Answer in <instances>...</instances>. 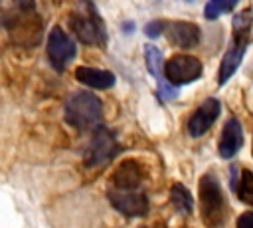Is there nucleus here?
Returning <instances> with one entry per match:
<instances>
[{"label": "nucleus", "instance_id": "1", "mask_svg": "<svg viewBox=\"0 0 253 228\" xmlns=\"http://www.w3.org/2000/svg\"><path fill=\"white\" fill-rule=\"evenodd\" d=\"M67 24L81 44H87V46L107 44V28L93 2L81 0L79 4H75V8L69 12Z\"/></svg>", "mask_w": 253, "mask_h": 228}, {"label": "nucleus", "instance_id": "2", "mask_svg": "<svg viewBox=\"0 0 253 228\" xmlns=\"http://www.w3.org/2000/svg\"><path fill=\"white\" fill-rule=\"evenodd\" d=\"M65 121L79 129H97L103 117V105L101 99L91 91H75L65 101Z\"/></svg>", "mask_w": 253, "mask_h": 228}, {"label": "nucleus", "instance_id": "3", "mask_svg": "<svg viewBox=\"0 0 253 228\" xmlns=\"http://www.w3.org/2000/svg\"><path fill=\"white\" fill-rule=\"evenodd\" d=\"M200 204H202V218L210 226H219L227 218V202L225 194L215 180L213 174H204L200 178Z\"/></svg>", "mask_w": 253, "mask_h": 228}, {"label": "nucleus", "instance_id": "4", "mask_svg": "<svg viewBox=\"0 0 253 228\" xmlns=\"http://www.w3.org/2000/svg\"><path fill=\"white\" fill-rule=\"evenodd\" d=\"M121 153V145L117 141V137L105 129V127H97L93 131V137L85 149V167L93 169V167H103L107 163H111L117 155Z\"/></svg>", "mask_w": 253, "mask_h": 228}, {"label": "nucleus", "instance_id": "5", "mask_svg": "<svg viewBox=\"0 0 253 228\" xmlns=\"http://www.w3.org/2000/svg\"><path fill=\"white\" fill-rule=\"evenodd\" d=\"M109 202L111 206L121 212L123 216H146L148 214V198L144 192L136 188H109Z\"/></svg>", "mask_w": 253, "mask_h": 228}, {"label": "nucleus", "instance_id": "6", "mask_svg": "<svg viewBox=\"0 0 253 228\" xmlns=\"http://www.w3.org/2000/svg\"><path fill=\"white\" fill-rule=\"evenodd\" d=\"M77 54V48H75V42L59 28H51L49 36H47V59L51 63V67L55 71H63L65 65L75 57Z\"/></svg>", "mask_w": 253, "mask_h": 228}, {"label": "nucleus", "instance_id": "7", "mask_svg": "<svg viewBox=\"0 0 253 228\" xmlns=\"http://www.w3.org/2000/svg\"><path fill=\"white\" fill-rule=\"evenodd\" d=\"M202 75V61L194 56H174L164 65V77L174 85L192 83Z\"/></svg>", "mask_w": 253, "mask_h": 228}, {"label": "nucleus", "instance_id": "8", "mask_svg": "<svg viewBox=\"0 0 253 228\" xmlns=\"http://www.w3.org/2000/svg\"><path fill=\"white\" fill-rule=\"evenodd\" d=\"M219 113H221V103H219L215 97L206 99V101L192 113V117H190V121H188V133H190L192 137H202V135L215 123V119L219 117Z\"/></svg>", "mask_w": 253, "mask_h": 228}, {"label": "nucleus", "instance_id": "9", "mask_svg": "<svg viewBox=\"0 0 253 228\" xmlns=\"http://www.w3.org/2000/svg\"><path fill=\"white\" fill-rule=\"evenodd\" d=\"M164 36L168 38V42L176 48H184V50H190V48H196L200 44V28L192 22H184V20H176V22H166V28H164Z\"/></svg>", "mask_w": 253, "mask_h": 228}, {"label": "nucleus", "instance_id": "10", "mask_svg": "<svg viewBox=\"0 0 253 228\" xmlns=\"http://www.w3.org/2000/svg\"><path fill=\"white\" fill-rule=\"evenodd\" d=\"M243 145V129H241V123L231 117L225 127H223V133H221V139H219V157L221 159H231L233 155H237V151L241 149Z\"/></svg>", "mask_w": 253, "mask_h": 228}, {"label": "nucleus", "instance_id": "11", "mask_svg": "<svg viewBox=\"0 0 253 228\" xmlns=\"http://www.w3.org/2000/svg\"><path fill=\"white\" fill-rule=\"evenodd\" d=\"M249 42H239V40H233L231 46L227 48L221 63H219V71H217V83L223 85L233 73L235 69L241 65L243 61V54H245V48H247Z\"/></svg>", "mask_w": 253, "mask_h": 228}, {"label": "nucleus", "instance_id": "12", "mask_svg": "<svg viewBox=\"0 0 253 228\" xmlns=\"http://www.w3.org/2000/svg\"><path fill=\"white\" fill-rule=\"evenodd\" d=\"M140 182H142V169L136 161L121 163L111 176V184L115 188H138Z\"/></svg>", "mask_w": 253, "mask_h": 228}, {"label": "nucleus", "instance_id": "13", "mask_svg": "<svg viewBox=\"0 0 253 228\" xmlns=\"http://www.w3.org/2000/svg\"><path fill=\"white\" fill-rule=\"evenodd\" d=\"M75 79L93 89H107V87H113L117 81L115 73L99 67H87V65H81L75 69Z\"/></svg>", "mask_w": 253, "mask_h": 228}, {"label": "nucleus", "instance_id": "14", "mask_svg": "<svg viewBox=\"0 0 253 228\" xmlns=\"http://www.w3.org/2000/svg\"><path fill=\"white\" fill-rule=\"evenodd\" d=\"M233 40L239 42H249L251 36V28H253V10H241L239 14L233 16Z\"/></svg>", "mask_w": 253, "mask_h": 228}, {"label": "nucleus", "instance_id": "15", "mask_svg": "<svg viewBox=\"0 0 253 228\" xmlns=\"http://www.w3.org/2000/svg\"><path fill=\"white\" fill-rule=\"evenodd\" d=\"M170 200H172V204H174V208H176L178 212H182V214H192L194 200H192L190 190H188L184 184L176 182V184L170 188Z\"/></svg>", "mask_w": 253, "mask_h": 228}, {"label": "nucleus", "instance_id": "16", "mask_svg": "<svg viewBox=\"0 0 253 228\" xmlns=\"http://www.w3.org/2000/svg\"><path fill=\"white\" fill-rule=\"evenodd\" d=\"M144 61H146V67H148V71H150L152 77H156V79H162L164 77V65L166 63H164L162 52L156 46H152V44L144 46Z\"/></svg>", "mask_w": 253, "mask_h": 228}, {"label": "nucleus", "instance_id": "17", "mask_svg": "<svg viewBox=\"0 0 253 228\" xmlns=\"http://www.w3.org/2000/svg\"><path fill=\"white\" fill-rule=\"evenodd\" d=\"M233 192L239 196L241 202L245 204H253V172L251 171H241V176L233 188Z\"/></svg>", "mask_w": 253, "mask_h": 228}, {"label": "nucleus", "instance_id": "18", "mask_svg": "<svg viewBox=\"0 0 253 228\" xmlns=\"http://www.w3.org/2000/svg\"><path fill=\"white\" fill-rule=\"evenodd\" d=\"M237 2H239V0H210V2L206 4V8H204V16H206L208 20H215V18H219L221 14L229 12Z\"/></svg>", "mask_w": 253, "mask_h": 228}, {"label": "nucleus", "instance_id": "19", "mask_svg": "<svg viewBox=\"0 0 253 228\" xmlns=\"http://www.w3.org/2000/svg\"><path fill=\"white\" fill-rule=\"evenodd\" d=\"M164 28H166V20H152L146 24L144 32L148 38H158L160 34H164Z\"/></svg>", "mask_w": 253, "mask_h": 228}, {"label": "nucleus", "instance_id": "20", "mask_svg": "<svg viewBox=\"0 0 253 228\" xmlns=\"http://www.w3.org/2000/svg\"><path fill=\"white\" fill-rule=\"evenodd\" d=\"M14 6L18 10H24V12H34L36 0H14Z\"/></svg>", "mask_w": 253, "mask_h": 228}, {"label": "nucleus", "instance_id": "21", "mask_svg": "<svg viewBox=\"0 0 253 228\" xmlns=\"http://www.w3.org/2000/svg\"><path fill=\"white\" fill-rule=\"evenodd\" d=\"M237 224L239 226H253V212H245L237 218Z\"/></svg>", "mask_w": 253, "mask_h": 228}]
</instances>
